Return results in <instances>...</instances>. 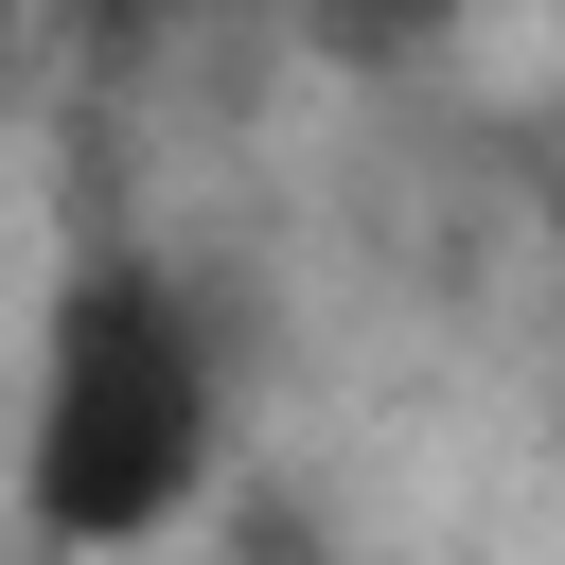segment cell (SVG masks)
I'll return each instance as SVG.
<instances>
[{
	"label": "cell",
	"instance_id": "6da1fadb",
	"mask_svg": "<svg viewBox=\"0 0 565 565\" xmlns=\"http://www.w3.org/2000/svg\"><path fill=\"white\" fill-rule=\"evenodd\" d=\"M0 494H18L35 565H159V547L212 530V494H230V335L194 318L177 265L88 247V265L35 282Z\"/></svg>",
	"mask_w": 565,
	"mask_h": 565
},
{
	"label": "cell",
	"instance_id": "7a4b0ae2",
	"mask_svg": "<svg viewBox=\"0 0 565 565\" xmlns=\"http://www.w3.org/2000/svg\"><path fill=\"white\" fill-rule=\"evenodd\" d=\"M53 18H88V35H159V18H194V0H53Z\"/></svg>",
	"mask_w": 565,
	"mask_h": 565
},
{
	"label": "cell",
	"instance_id": "3957f363",
	"mask_svg": "<svg viewBox=\"0 0 565 565\" xmlns=\"http://www.w3.org/2000/svg\"><path fill=\"white\" fill-rule=\"evenodd\" d=\"M35 35H53V0H0V88L35 71Z\"/></svg>",
	"mask_w": 565,
	"mask_h": 565
},
{
	"label": "cell",
	"instance_id": "277c9868",
	"mask_svg": "<svg viewBox=\"0 0 565 565\" xmlns=\"http://www.w3.org/2000/svg\"><path fill=\"white\" fill-rule=\"evenodd\" d=\"M159 565H212V547H159Z\"/></svg>",
	"mask_w": 565,
	"mask_h": 565
}]
</instances>
